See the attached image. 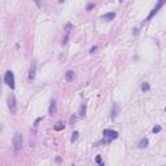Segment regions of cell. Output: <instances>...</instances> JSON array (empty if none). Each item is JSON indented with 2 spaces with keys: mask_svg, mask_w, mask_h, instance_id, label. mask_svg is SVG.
I'll return each mask as SVG.
<instances>
[{
  "mask_svg": "<svg viewBox=\"0 0 166 166\" xmlns=\"http://www.w3.org/2000/svg\"><path fill=\"white\" fill-rule=\"evenodd\" d=\"M64 31H65V37L62 39V44H66L69 40V35H70V32L73 31V25H71V23H66L65 28H64Z\"/></svg>",
  "mask_w": 166,
  "mask_h": 166,
  "instance_id": "cell-6",
  "label": "cell"
},
{
  "mask_svg": "<svg viewBox=\"0 0 166 166\" xmlns=\"http://www.w3.org/2000/svg\"><path fill=\"white\" fill-rule=\"evenodd\" d=\"M34 1H35V4H37V7H39V8L42 7V0H34Z\"/></svg>",
  "mask_w": 166,
  "mask_h": 166,
  "instance_id": "cell-21",
  "label": "cell"
},
{
  "mask_svg": "<svg viewBox=\"0 0 166 166\" xmlns=\"http://www.w3.org/2000/svg\"><path fill=\"white\" fill-rule=\"evenodd\" d=\"M79 116H81V117H84V116H86V104H83L82 107H81V110H79Z\"/></svg>",
  "mask_w": 166,
  "mask_h": 166,
  "instance_id": "cell-16",
  "label": "cell"
},
{
  "mask_svg": "<svg viewBox=\"0 0 166 166\" xmlns=\"http://www.w3.org/2000/svg\"><path fill=\"white\" fill-rule=\"evenodd\" d=\"M56 130V131H61V130H64L65 129V122H57L56 123V126L53 127Z\"/></svg>",
  "mask_w": 166,
  "mask_h": 166,
  "instance_id": "cell-13",
  "label": "cell"
},
{
  "mask_svg": "<svg viewBox=\"0 0 166 166\" xmlns=\"http://www.w3.org/2000/svg\"><path fill=\"white\" fill-rule=\"evenodd\" d=\"M56 112H57V105H56V101H55V100H51L49 108H48V113H49L51 116H53V114H56Z\"/></svg>",
  "mask_w": 166,
  "mask_h": 166,
  "instance_id": "cell-8",
  "label": "cell"
},
{
  "mask_svg": "<svg viewBox=\"0 0 166 166\" xmlns=\"http://www.w3.org/2000/svg\"><path fill=\"white\" fill-rule=\"evenodd\" d=\"M7 101H8V108H9L11 113L12 114H16L17 113V101H16L14 95H9V96H8Z\"/></svg>",
  "mask_w": 166,
  "mask_h": 166,
  "instance_id": "cell-5",
  "label": "cell"
},
{
  "mask_svg": "<svg viewBox=\"0 0 166 166\" xmlns=\"http://www.w3.org/2000/svg\"><path fill=\"white\" fill-rule=\"evenodd\" d=\"M40 121H43V117H40V118H38V119L34 122V130H37V127H38V125H39V122H40Z\"/></svg>",
  "mask_w": 166,
  "mask_h": 166,
  "instance_id": "cell-18",
  "label": "cell"
},
{
  "mask_svg": "<svg viewBox=\"0 0 166 166\" xmlns=\"http://www.w3.org/2000/svg\"><path fill=\"white\" fill-rule=\"evenodd\" d=\"M102 135H104V138H102V140H101L102 144H109L114 139L118 138V132L114 131V130H108V129H105L104 131H102Z\"/></svg>",
  "mask_w": 166,
  "mask_h": 166,
  "instance_id": "cell-1",
  "label": "cell"
},
{
  "mask_svg": "<svg viewBox=\"0 0 166 166\" xmlns=\"http://www.w3.org/2000/svg\"><path fill=\"white\" fill-rule=\"evenodd\" d=\"M152 131H153V134H157V132H160V131H161V126H155V127L152 129Z\"/></svg>",
  "mask_w": 166,
  "mask_h": 166,
  "instance_id": "cell-17",
  "label": "cell"
},
{
  "mask_svg": "<svg viewBox=\"0 0 166 166\" xmlns=\"http://www.w3.org/2000/svg\"><path fill=\"white\" fill-rule=\"evenodd\" d=\"M148 144H149V140H148L147 138H143L140 141H139L138 147L140 148V149H143V148H147V147H148Z\"/></svg>",
  "mask_w": 166,
  "mask_h": 166,
  "instance_id": "cell-11",
  "label": "cell"
},
{
  "mask_svg": "<svg viewBox=\"0 0 166 166\" xmlns=\"http://www.w3.org/2000/svg\"><path fill=\"white\" fill-rule=\"evenodd\" d=\"M35 73H37V60H32L31 65H30V70H29V78L31 81L35 78Z\"/></svg>",
  "mask_w": 166,
  "mask_h": 166,
  "instance_id": "cell-7",
  "label": "cell"
},
{
  "mask_svg": "<svg viewBox=\"0 0 166 166\" xmlns=\"http://www.w3.org/2000/svg\"><path fill=\"white\" fill-rule=\"evenodd\" d=\"M96 49H97V47H96V46H93V47L91 48V49H90V52L93 53V52H96Z\"/></svg>",
  "mask_w": 166,
  "mask_h": 166,
  "instance_id": "cell-22",
  "label": "cell"
},
{
  "mask_svg": "<svg viewBox=\"0 0 166 166\" xmlns=\"http://www.w3.org/2000/svg\"><path fill=\"white\" fill-rule=\"evenodd\" d=\"M165 3H166V0H158V1H157V4L155 5V8H153V9L150 11V13L148 14V17H147V20H146V21H149V20H152L153 17H155L156 14L158 13V11L161 9V8H162V7H164V5H165Z\"/></svg>",
  "mask_w": 166,
  "mask_h": 166,
  "instance_id": "cell-4",
  "label": "cell"
},
{
  "mask_svg": "<svg viewBox=\"0 0 166 166\" xmlns=\"http://www.w3.org/2000/svg\"><path fill=\"white\" fill-rule=\"evenodd\" d=\"M118 110H119V107L118 104H113V107H112V118H116L117 114H118Z\"/></svg>",
  "mask_w": 166,
  "mask_h": 166,
  "instance_id": "cell-12",
  "label": "cell"
},
{
  "mask_svg": "<svg viewBox=\"0 0 166 166\" xmlns=\"http://www.w3.org/2000/svg\"><path fill=\"white\" fill-rule=\"evenodd\" d=\"M13 148H14V152H21L22 149V134L21 132H16L13 136Z\"/></svg>",
  "mask_w": 166,
  "mask_h": 166,
  "instance_id": "cell-2",
  "label": "cell"
},
{
  "mask_svg": "<svg viewBox=\"0 0 166 166\" xmlns=\"http://www.w3.org/2000/svg\"><path fill=\"white\" fill-rule=\"evenodd\" d=\"M4 83L7 84L8 87H11L12 90L16 87V84H14V74L12 70H7L4 74Z\"/></svg>",
  "mask_w": 166,
  "mask_h": 166,
  "instance_id": "cell-3",
  "label": "cell"
},
{
  "mask_svg": "<svg viewBox=\"0 0 166 166\" xmlns=\"http://www.w3.org/2000/svg\"><path fill=\"white\" fill-rule=\"evenodd\" d=\"M75 122H77V117H75V116H71V117H70V125H74Z\"/></svg>",
  "mask_w": 166,
  "mask_h": 166,
  "instance_id": "cell-19",
  "label": "cell"
},
{
  "mask_svg": "<svg viewBox=\"0 0 166 166\" xmlns=\"http://www.w3.org/2000/svg\"><path fill=\"white\" fill-rule=\"evenodd\" d=\"M78 138H79V132H78V131H74L73 134H71V139H70V140H71V143H75Z\"/></svg>",
  "mask_w": 166,
  "mask_h": 166,
  "instance_id": "cell-15",
  "label": "cell"
},
{
  "mask_svg": "<svg viewBox=\"0 0 166 166\" xmlns=\"http://www.w3.org/2000/svg\"><path fill=\"white\" fill-rule=\"evenodd\" d=\"M96 162H97L99 165H102V161H101V157H100V156L96 157Z\"/></svg>",
  "mask_w": 166,
  "mask_h": 166,
  "instance_id": "cell-20",
  "label": "cell"
},
{
  "mask_svg": "<svg viewBox=\"0 0 166 166\" xmlns=\"http://www.w3.org/2000/svg\"><path fill=\"white\" fill-rule=\"evenodd\" d=\"M141 91L143 92H146V91H149L150 90V86H149V83H147V82H144V83H141Z\"/></svg>",
  "mask_w": 166,
  "mask_h": 166,
  "instance_id": "cell-14",
  "label": "cell"
},
{
  "mask_svg": "<svg viewBox=\"0 0 166 166\" xmlns=\"http://www.w3.org/2000/svg\"><path fill=\"white\" fill-rule=\"evenodd\" d=\"M91 8H93V4H88V5H87V11H90Z\"/></svg>",
  "mask_w": 166,
  "mask_h": 166,
  "instance_id": "cell-23",
  "label": "cell"
},
{
  "mask_svg": "<svg viewBox=\"0 0 166 166\" xmlns=\"http://www.w3.org/2000/svg\"><path fill=\"white\" fill-rule=\"evenodd\" d=\"M74 78H75V73H74L73 70H68L65 73V79L68 81V82H73Z\"/></svg>",
  "mask_w": 166,
  "mask_h": 166,
  "instance_id": "cell-9",
  "label": "cell"
},
{
  "mask_svg": "<svg viewBox=\"0 0 166 166\" xmlns=\"http://www.w3.org/2000/svg\"><path fill=\"white\" fill-rule=\"evenodd\" d=\"M114 17H116V12H109V13L101 16V18L105 21H112V20H114Z\"/></svg>",
  "mask_w": 166,
  "mask_h": 166,
  "instance_id": "cell-10",
  "label": "cell"
},
{
  "mask_svg": "<svg viewBox=\"0 0 166 166\" xmlns=\"http://www.w3.org/2000/svg\"><path fill=\"white\" fill-rule=\"evenodd\" d=\"M165 110H166V108H165Z\"/></svg>",
  "mask_w": 166,
  "mask_h": 166,
  "instance_id": "cell-24",
  "label": "cell"
}]
</instances>
